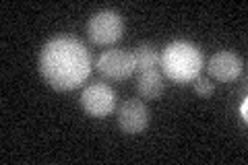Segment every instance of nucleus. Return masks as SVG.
Returning a JSON list of instances; mask_svg holds the SVG:
<instances>
[{"mask_svg":"<svg viewBox=\"0 0 248 165\" xmlns=\"http://www.w3.org/2000/svg\"><path fill=\"white\" fill-rule=\"evenodd\" d=\"M207 70L215 81H221V83H230V81H236V78L242 75L244 70V62L242 58L234 52H228V50H221L213 54L209 58V64Z\"/></svg>","mask_w":248,"mask_h":165,"instance_id":"nucleus-7","label":"nucleus"},{"mask_svg":"<svg viewBox=\"0 0 248 165\" xmlns=\"http://www.w3.org/2000/svg\"><path fill=\"white\" fill-rule=\"evenodd\" d=\"M240 118L246 122V118H248V99L244 97L242 99V105H240Z\"/></svg>","mask_w":248,"mask_h":165,"instance_id":"nucleus-11","label":"nucleus"},{"mask_svg":"<svg viewBox=\"0 0 248 165\" xmlns=\"http://www.w3.org/2000/svg\"><path fill=\"white\" fill-rule=\"evenodd\" d=\"M40 75L56 91H73L87 81L93 68L89 50L75 37L60 35L50 39L40 52Z\"/></svg>","mask_w":248,"mask_h":165,"instance_id":"nucleus-1","label":"nucleus"},{"mask_svg":"<svg viewBox=\"0 0 248 165\" xmlns=\"http://www.w3.org/2000/svg\"><path fill=\"white\" fill-rule=\"evenodd\" d=\"M203 64V52L190 42L168 44L159 56V66L164 70V75L178 85L192 83L197 76H201Z\"/></svg>","mask_w":248,"mask_h":165,"instance_id":"nucleus-2","label":"nucleus"},{"mask_svg":"<svg viewBox=\"0 0 248 165\" xmlns=\"http://www.w3.org/2000/svg\"><path fill=\"white\" fill-rule=\"evenodd\" d=\"M133 56H135V64H137V68L141 70V73L157 68V64H159V54L149 44H141L139 48H135Z\"/></svg>","mask_w":248,"mask_h":165,"instance_id":"nucleus-9","label":"nucleus"},{"mask_svg":"<svg viewBox=\"0 0 248 165\" xmlns=\"http://www.w3.org/2000/svg\"><path fill=\"white\" fill-rule=\"evenodd\" d=\"M95 68L99 75L110 78V81H124V78H128L137 70V64H135L133 52L114 48V50H106L97 58Z\"/></svg>","mask_w":248,"mask_h":165,"instance_id":"nucleus-4","label":"nucleus"},{"mask_svg":"<svg viewBox=\"0 0 248 165\" xmlns=\"http://www.w3.org/2000/svg\"><path fill=\"white\" fill-rule=\"evenodd\" d=\"M81 105L91 118H106L116 107V93L106 83H91L81 93Z\"/></svg>","mask_w":248,"mask_h":165,"instance_id":"nucleus-5","label":"nucleus"},{"mask_svg":"<svg viewBox=\"0 0 248 165\" xmlns=\"http://www.w3.org/2000/svg\"><path fill=\"white\" fill-rule=\"evenodd\" d=\"M149 124V109L141 99L124 101L118 109V126L124 135H141Z\"/></svg>","mask_w":248,"mask_h":165,"instance_id":"nucleus-6","label":"nucleus"},{"mask_svg":"<svg viewBox=\"0 0 248 165\" xmlns=\"http://www.w3.org/2000/svg\"><path fill=\"white\" fill-rule=\"evenodd\" d=\"M137 91L141 93L143 99H157L164 93V76H161L159 70L153 68L141 73L137 81Z\"/></svg>","mask_w":248,"mask_h":165,"instance_id":"nucleus-8","label":"nucleus"},{"mask_svg":"<svg viewBox=\"0 0 248 165\" xmlns=\"http://www.w3.org/2000/svg\"><path fill=\"white\" fill-rule=\"evenodd\" d=\"M124 33V19L116 11H99L87 23V35L95 45L116 44Z\"/></svg>","mask_w":248,"mask_h":165,"instance_id":"nucleus-3","label":"nucleus"},{"mask_svg":"<svg viewBox=\"0 0 248 165\" xmlns=\"http://www.w3.org/2000/svg\"><path fill=\"white\" fill-rule=\"evenodd\" d=\"M195 93L197 95H201V97H209V95H213V91H215V85L209 81V78H205V76H197L195 81Z\"/></svg>","mask_w":248,"mask_h":165,"instance_id":"nucleus-10","label":"nucleus"}]
</instances>
